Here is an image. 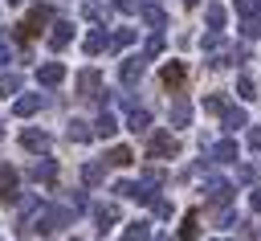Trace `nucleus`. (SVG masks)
Here are the masks:
<instances>
[{
  "label": "nucleus",
  "instance_id": "obj_1",
  "mask_svg": "<svg viewBox=\"0 0 261 241\" xmlns=\"http://www.w3.org/2000/svg\"><path fill=\"white\" fill-rule=\"evenodd\" d=\"M49 25H53V8H49V4H33V8H29V16H24L20 25H16V41L24 45V41L41 37V33H45Z\"/></svg>",
  "mask_w": 261,
  "mask_h": 241
},
{
  "label": "nucleus",
  "instance_id": "obj_2",
  "mask_svg": "<svg viewBox=\"0 0 261 241\" xmlns=\"http://www.w3.org/2000/svg\"><path fill=\"white\" fill-rule=\"evenodd\" d=\"M147 155L151 159H175L179 155V139L171 131H151L147 135Z\"/></svg>",
  "mask_w": 261,
  "mask_h": 241
},
{
  "label": "nucleus",
  "instance_id": "obj_3",
  "mask_svg": "<svg viewBox=\"0 0 261 241\" xmlns=\"http://www.w3.org/2000/svg\"><path fill=\"white\" fill-rule=\"evenodd\" d=\"M204 200H208L212 208H228V200H232V184L220 180V176H212V172H204Z\"/></svg>",
  "mask_w": 261,
  "mask_h": 241
},
{
  "label": "nucleus",
  "instance_id": "obj_4",
  "mask_svg": "<svg viewBox=\"0 0 261 241\" xmlns=\"http://www.w3.org/2000/svg\"><path fill=\"white\" fill-rule=\"evenodd\" d=\"M147 53H126L122 61H118V78H122V86H135L143 74H147Z\"/></svg>",
  "mask_w": 261,
  "mask_h": 241
},
{
  "label": "nucleus",
  "instance_id": "obj_5",
  "mask_svg": "<svg viewBox=\"0 0 261 241\" xmlns=\"http://www.w3.org/2000/svg\"><path fill=\"white\" fill-rule=\"evenodd\" d=\"M20 147H24V151L45 155V151L53 147V135H49V131H41V127H24V131H20Z\"/></svg>",
  "mask_w": 261,
  "mask_h": 241
},
{
  "label": "nucleus",
  "instance_id": "obj_6",
  "mask_svg": "<svg viewBox=\"0 0 261 241\" xmlns=\"http://www.w3.org/2000/svg\"><path fill=\"white\" fill-rule=\"evenodd\" d=\"M77 94H82V98H102V74H98L94 65L77 74Z\"/></svg>",
  "mask_w": 261,
  "mask_h": 241
},
{
  "label": "nucleus",
  "instance_id": "obj_7",
  "mask_svg": "<svg viewBox=\"0 0 261 241\" xmlns=\"http://www.w3.org/2000/svg\"><path fill=\"white\" fill-rule=\"evenodd\" d=\"M69 41H73V25H69V20H53V25H49V49L61 53Z\"/></svg>",
  "mask_w": 261,
  "mask_h": 241
},
{
  "label": "nucleus",
  "instance_id": "obj_8",
  "mask_svg": "<svg viewBox=\"0 0 261 241\" xmlns=\"http://www.w3.org/2000/svg\"><path fill=\"white\" fill-rule=\"evenodd\" d=\"M37 82L41 86H61L65 82V65L61 61H41L37 65Z\"/></svg>",
  "mask_w": 261,
  "mask_h": 241
},
{
  "label": "nucleus",
  "instance_id": "obj_9",
  "mask_svg": "<svg viewBox=\"0 0 261 241\" xmlns=\"http://www.w3.org/2000/svg\"><path fill=\"white\" fill-rule=\"evenodd\" d=\"M106 45H110V33H106V25H94V29L86 33V41H82V49H86V57H90V53H102Z\"/></svg>",
  "mask_w": 261,
  "mask_h": 241
},
{
  "label": "nucleus",
  "instance_id": "obj_10",
  "mask_svg": "<svg viewBox=\"0 0 261 241\" xmlns=\"http://www.w3.org/2000/svg\"><path fill=\"white\" fill-rule=\"evenodd\" d=\"M159 78H163V86H167V90H179V86L188 82V65H184V61H167Z\"/></svg>",
  "mask_w": 261,
  "mask_h": 241
},
{
  "label": "nucleus",
  "instance_id": "obj_11",
  "mask_svg": "<svg viewBox=\"0 0 261 241\" xmlns=\"http://www.w3.org/2000/svg\"><path fill=\"white\" fill-rule=\"evenodd\" d=\"M204 159H208V163H232V159H237V143H232V139H220V143L208 147Z\"/></svg>",
  "mask_w": 261,
  "mask_h": 241
},
{
  "label": "nucleus",
  "instance_id": "obj_12",
  "mask_svg": "<svg viewBox=\"0 0 261 241\" xmlns=\"http://www.w3.org/2000/svg\"><path fill=\"white\" fill-rule=\"evenodd\" d=\"M29 180H33V184H53V180H57V159H37V163L29 167Z\"/></svg>",
  "mask_w": 261,
  "mask_h": 241
},
{
  "label": "nucleus",
  "instance_id": "obj_13",
  "mask_svg": "<svg viewBox=\"0 0 261 241\" xmlns=\"http://www.w3.org/2000/svg\"><path fill=\"white\" fill-rule=\"evenodd\" d=\"M118 216H122V208H118V204H98V208H94V221H98V233H106V229H114V225H118Z\"/></svg>",
  "mask_w": 261,
  "mask_h": 241
},
{
  "label": "nucleus",
  "instance_id": "obj_14",
  "mask_svg": "<svg viewBox=\"0 0 261 241\" xmlns=\"http://www.w3.org/2000/svg\"><path fill=\"white\" fill-rule=\"evenodd\" d=\"M41 106H45V98H41V94H24V98H16V102H12V114H16V118H29V114H37Z\"/></svg>",
  "mask_w": 261,
  "mask_h": 241
},
{
  "label": "nucleus",
  "instance_id": "obj_15",
  "mask_svg": "<svg viewBox=\"0 0 261 241\" xmlns=\"http://www.w3.org/2000/svg\"><path fill=\"white\" fill-rule=\"evenodd\" d=\"M126 131H135V135H147V131H151V110H143V106H130V114H126Z\"/></svg>",
  "mask_w": 261,
  "mask_h": 241
},
{
  "label": "nucleus",
  "instance_id": "obj_16",
  "mask_svg": "<svg viewBox=\"0 0 261 241\" xmlns=\"http://www.w3.org/2000/svg\"><path fill=\"white\" fill-rule=\"evenodd\" d=\"M90 127H94V139H114V131H118V118H114L110 110H102V114H98Z\"/></svg>",
  "mask_w": 261,
  "mask_h": 241
},
{
  "label": "nucleus",
  "instance_id": "obj_17",
  "mask_svg": "<svg viewBox=\"0 0 261 241\" xmlns=\"http://www.w3.org/2000/svg\"><path fill=\"white\" fill-rule=\"evenodd\" d=\"M102 180H106V163H102V159H90V163H82V184L98 188Z\"/></svg>",
  "mask_w": 261,
  "mask_h": 241
},
{
  "label": "nucleus",
  "instance_id": "obj_18",
  "mask_svg": "<svg viewBox=\"0 0 261 241\" xmlns=\"http://www.w3.org/2000/svg\"><path fill=\"white\" fill-rule=\"evenodd\" d=\"M139 12H143V20H147V25L155 29V33H163V29H167V12H163L159 4H143Z\"/></svg>",
  "mask_w": 261,
  "mask_h": 241
},
{
  "label": "nucleus",
  "instance_id": "obj_19",
  "mask_svg": "<svg viewBox=\"0 0 261 241\" xmlns=\"http://www.w3.org/2000/svg\"><path fill=\"white\" fill-rule=\"evenodd\" d=\"M65 135H69L73 143H90V139H94V127H90L86 118H69V127H65Z\"/></svg>",
  "mask_w": 261,
  "mask_h": 241
},
{
  "label": "nucleus",
  "instance_id": "obj_20",
  "mask_svg": "<svg viewBox=\"0 0 261 241\" xmlns=\"http://www.w3.org/2000/svg\"><path fill=\"white\" fill-rule=\"evenodd\" d=\"M192 123V102L188 98H175L171 102V127H188Z\"/></svg>",
  "mask_w": 261,
  "mask_h": 241
},
{
  "label": "nucleus",
  "instance_id": "obj_21",
  "mask_svg": "<svg viewBox=\"0 0 261 241\" xmlns=\"http://www.w3.org/2000/svg\"><path fill=\"white\" fill-rule=\"evenodd\" d=\"M220 118H224V131H241V127H249V114H245L241 106H232V102H228V110H224Z\"/></svg>",
  "mask_w": 261,
  "mask_h": 241
},
{
  "label": "nucleus",
  "instance_id": "obj_22",
  "mask_svg": "<svg viewBox=\"0 0 261 241\" xmlns=\"http://www.w3.org/2000/svg\"><path fill=\"white\" fill-rule=\"evenodd\" d=\"M102 163H110V167H130V163H135V151H130V147H110Z\"/></svg>",
  "mask_w": 261,
  "mask_h": 241
},
{
  "label": "nucleus",
  "instance_id": "obj_23",
  "mask_svg": "<svg viewBox=\"0 0 261 241\" xmlns=\"http://www.w3.org/2000/svg\"><path fill=\"white\" fill-rule=\"evenodd\" d=\"M82 16H86V20H94V25H106L110 8H106V4H98V0H86V4H82Z\"/></svg>",
  "mask_w": 261,
  "mask_h": 241
},
{
  "label": "nucleus",
  "instance_id": "obj_24",
  "mask_svg": "<svg viewBox=\"0 0 261 241\" xmlns=\"http://www.w3.org/2000/svg\"><path fill=\"white\" fill-rule=\"evenodd\" d=\"M122 241H151V225L147 221H130L122 229Z\"/></svg>",
  "mask_w": 261,
  "mask_h": 241
},
{
  "label": "nucleus",
  "instance_id": "obj_25",
  "mask_svg": "<svg viewBox=\"0 0 261 241\" xmlns=\"http://www.w3.org/2000/svg\"><path fill=\"white\" fill-rule=\"evenodd\" d=\"M16 196V172L0 163V200H12Z\"/></svg>",
  "mask_w": 261,
  "mask_h": 241
},
{
  "label": "nucleus",
  "instance_id": "obj_26",
  "mask_svg": "<svg viewBox=\"0 0 261 241\" xmlns=\"http://www.w3.org/2000/svg\"><path fill=\"white\" fill-rule=\"evenodd\" d=\"M196 237H200V216H196V212H188V216H184V225H179V237H175V241H196Z\"/></svg>",
  "mask_w": 261,
  "mask_h": 241
},
{
  "label": "nucleus",
  "instance_id": "obj_27",
  "mask_svg": "<svg viewBox=\"0 0 261 241\" xmlns=\"http://www.w3.org/2000/svg\"><path fill=\"white\" fill-rule=\"evenodd\" d=\"M204 20H208V29H224V20H228L224 4H208V8H204Z\"/></svg>",
  "mask_w": 261,
  "mask_h": 241
},
{
  "label": "nucleus",
  "instance_id": "obj_28",
  "mask_svg": "<svg viewBox=\"0 0 261 241\" xmlns=\"http://www.w3.org/2000/svg\"><path fill=\"white\" fill-rule=\"evenodd\" d=\"M200 49H204V53H216V49H224V33H220V29H208V33L200 37Z\"/></svg>",
  "mask_w": 261,
  "mask_h": 241
},
{
  "label": "nucleus",
  "instance_id": "obj_29",
  "mask_svg": "<svg viewBox=\"0 0 261 241\" xmlns=\"http://www.w3.org/2000/svg\"><path fill=\"white\" fill-rule=\"evenodd\" d=\"M135 37H139L135 29H114L110 33V49H126V45H135Z\"/></svg>",
  "mask_w": 261,
  "mask_h": 241
},
{
  "label": "nucleus",
  "instance_id": "obj_30",
  "mask_svg": "<svg viewBox=\"0 0 261 241\" xmlns=\"http://www.w3.org/2000/svg\"><path fill=\"white\" fill-rule=\"evenodd\" d=\"M241 37H245V41H257V37H261V16H245V20H241Z\"/></svg>",
  "mask_w": 261,
  "mask_h": 241
},
{
  "label": "nucleus",
  "instance_id": "obj_31",
  "mask_svg": "<svg viewBox=\"0 0 261 241\" xmlns=\"http://www.w3.org/2000/svg\"><path fill=\"white\" fill-rule=\"evenodd\" d=\"M20 86H24V82H20L16 74H0V94H4V98H12V94H20Z\"/></svg>",
  "mask_w": 261,
  "mask_h": 241
},
{
  "label": "nucleus",
  "instance_id": "obj_32",
  "mask_svg": "<svg viewBox=\"0 0 261 241\" xmlns=\"http://www.w3.org/2000/svg\"><path fill=\"white\" fill-rule=\"evenodd\" d=\"M237 98H245V102H249V98H257V86H253V78H249V74H241V78H237Z\"/></svg>",
  "mask_w": 261,
  "mask_h": 241
},
{
  "label": "nucleus",
  "instance_id": "obj_33",
  "mask_svg": "<svg viewBox=\"0 0 261 241\" xmlns=\"http://www.w3.org/2000/svg\"><path fill=\"white\" fill-rule=\"evenodd\" d=\"M204 110H208V114H224V110H228V98H224V94H208V98H204Z\"/></svg>",
  "mask_w": 261,
  "mask_h": 241
},
{
  "label": "nucleus",
  "instance_id": "obj_34",
  "mask_svg": "<svg viewBox=\"0 0 261 241\" xmlns=\"http://www.w3.org/2000/svg\"><path fill=\"white\" fill-rule=\"evenodd\" d=\"M143 53H147V57H159V53H163V33H151V37H147V49H143Z\"/></svg>",
  "mask_w": 261,
  "mask_h": 241
},
{
  "label": "nucleus",
  "instance_id": "obj_35",
  "mask_svg": "<svg viewBox=\"0 0 261 241\" xmlns=\"http://www.w3.org/2000/svg\"><path fill=\"white\" fill-rule=\"evenodd\" d=\"M237 12L241 16H261V0H237Z\"/></svg>",
  "mask_w": 261,
  "mask_h": 241
},
{
  "label": "nucleus",
  "instance_id": "obj_36",
  "mask_svg": "<svg viewBox=\"0 0 261 241\" xmlns=\"http://www.w3.org/2000/svg\"><path fill=\"white\" fill-rule=\"evenodd\" d=\"M114 192H118V196H126V200H135L139 184H135V180H118V184H114Z\"/></svg>",
  "mask_w": 261,
  "mask_h": 241
},
{
  "label": "nucleus",
  "instance_id": "obj_37",
  "mask_svg": "<svg viewBox=\"0 0 261 241\" xmlns=\"http://www.w3.org/2000/svg\"><path fill=\"white\" fill-rule=\"evenodd\" d=\"M143 4H147V0H114V8H118V12H126V16H130V12H139Z\"/></svg>",
  "mask_w": 261,
  "mask_h": 241
},
{
  "label": "nucleus",
  "instance_id": "obj_38",
  "mask_svg": "<svg viewBox=\"0 0 261 241\" xmlns=\"http://www.w3.org/2000/svg\"><path fill=\"white\" fill-rule=\"evenodd\" d=\"M237 180H241V184H253V180H257V172H253L249 163H241V167H237Z\"/></svg>",
  "mask_w": 261,
  "mask_h": 241
},
{
  "label": "nucleus",
  "instance_id": "obj_39",
  "mask_svg": "<svg viewBox=\"0 0 261 241\" xmlns=\"http://www.w3.org/2000/svg\"><path fill=\"white\" fill-rule=\"evenodd\" d=\"M163 180H167V176H163V172H159V167H151V172H147V176H143V184H151V188H159V184H163Z\"/></svg>",
  "mask_w": 261,
  "mask_h": 241
},
{
  "label": "nucleus",
  "instance_id": "obj_40",
  "mask_svg": "<svg viewBox=\"0 0 261 241\" xmlns=\"http://www.w3.org/2000/svg\"><path fill=\"white\" fill-rule=\"evenodd\" d=\"M151 208H155V216H163V221H167V216H171V204H167V200H159V196H155V200H151Z\"/></svg>",
  "mask_w": 261,
  "mask_h": 241
},
{
  "label": "nucleus",
  "instance_id": "obj_41",
  "mask_svg": "<svg viewBox=\"0 0 261 241\" xmlns=\"http://www.w3.org/2000/svg\"><path fill=\"white\" fill-rule=\"evenodd\" d=\"M232 225H241V216H237L232 208H224V212H220V229H232Z\"/></svg>",
  "mask_w": 261,
  "mask_h": 241
},
{
  "label": "nucleus",
  "instance_id": "obj_42",
  "mask_svg": "<svg viewBox=\"0 0 261 241\" xmlns=\"http://www.w3.org/2000/svg\"><path fill=\"white\" fill-rule=\"evenodd\" d=\"M249 204H253V212H261V184L249 192Z\"/></svg>",
  "mask_w": 261,
  "mask_h": 241
},
{
  "label": "nucleus",
  "instance_id": "obj_43",
  "mask_svg": "<svg viewBox=\"0 0 261 241\" xmlns=\"http://www.w3.org/2000/svg\"><path fill=\"white\" fill-rule=\"evenodd\" d=\"M249 147H261V127H249Z\"/></svg>",
  "mask_w": 261,
  "mask_h": 241
},
{
  "label": "nucleus",
  "instance_id": "obj_44",
  "mask_svg": "<svg viewBox=\"0 0 261 241\" xmlns=\"http://www.w3.org/2000/svg\"><path fill=\"white\" fill-rule=\"evenodd\" d=\"M8 57H12V53H8L4 45H0V65H8Z\"/></svg>",
  "mask_w": 261,
  "mask_h": 241
},
{
  "label": "nucleus",
  "instance_id": "obj_45",
  "mask_svg": "<svg viewBox=\"0 0 261 241\" xmlns=\"http://www.w3.org/2000/svg\"><path fill=\"white\" fill-rule=\"evenodd\" d=\"M196 4H200V0H184V8H196Z\"/></svg>",
  "mask_w": 261,
  "mask_h": 241
},
{
  "label": "nucleus",
  "instance_id": "obj_46",
  "mask_svg": "<svg viewBox=\"0 0 261 241\" xmlns=\"http://www.w3.org/2000/svg\"><path fill=\"white\" fill-rule=\"evenodd\" d=\"M155 241H171V237H155Z\"/></svg>",
  "mask_w": 261,
  "mask_h": 241
},
{
  "label": "nucleus",
  "instance_id": "obj_47",
  "mask_svg": "<svg viewBox=\"0 0 261 241\" xmlns=\"http://www.w3.org/2000/svg\"><path fill=\"white\" fill-rule=\"evenodd\" d=\"M69 241H86V237H69Z\"/></svg>",
  "mask_w": 261,
  "mask_h": 241
},
{
  "label": "nucleus",
  "instance_id": "obj_48",
  "mask_svg": "<svg viewBox=\"0 0 261 241\" xmlns=\"http://www.w3.org/2000/svg\"><path fill=\"white\" fill-rule=\"evenodd\" d=\"M8 4H20V0H8Z\"/></svg>",
  "mask_w": 261,
  "mask_h": 241
},
{
  "label": "nucleus",
  "instance_id": "obj_49",
  "mask_svg": "<svg viewBox=\"0 0 261 241\" xmlns=\"http://www.w3.org/2000/svg\"><path fill=\"white\" fill-rule=\"evenodd\" d=\"M0 135H4V127H0Z\"/></svg>",
  "mask_w": 261,
  "mask_h": 241
}]
</instances>
